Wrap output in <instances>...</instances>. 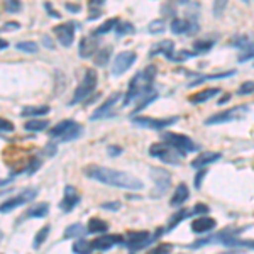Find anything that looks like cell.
Returning a JSON list of instances; mask_svg holds the SVG:
<instances>
[{
    "instance_id": "cell-9",
    "label": "cell",
    "mask_w": 254,
    "mask_h": 254,
    "mask_svg": "<svg viewBox=\"0 0 254 254\" xmlns=\"http://www.w3.org/2000/svg\"><path fill=\"white\" fill-rule=\"evenodd\" d=\"M137 60V55L134 51H122L116 56L112 63V75L121 76L134 64V61Z\"/></svg>"
},
{
    "instance_id": "cell-30",
    "label": "cell",
    "mask_w": 254,
    "mask_h": 254,
    "mask_svg": "<svg viewBox=\"0 0 254 254\" xmlns=\"http://www.w3.org/2000/svg\"><path fill=\"white\" fill-rule=\"evenodd\" d=\"M136 32V27L132 26L130 22H127V20H119L117 26H116V34L119 38H122V36H127V34H134Z\"/></svg>"
},
{
    "instance_id": "cell-54",
    "label": "cell",
    "mask_w": 254,
    "mask_h": 254,
    "mask_svg": "<svg viewBox=\"0 0 254 254\" xmlns=\"http://www.w3.org/2000/svg\"><path fill=\"white\" fill-rule=\"evenodd\" d=\"M43 44L48 49H55V43H53V39H49V36H43Z\"/></svg>"
},
{
    "instance_id": "cell-33",
    "label": "cell",
    "mask_w": 254,
    "mask_h": 254,
    "mask_svg": "<svg viewBox=\"0 0 254 254\" xmlns=\"http://www.w3.org/2000/svg\"><path fill=\"white\" fill-rule=\"evenodd\" d=\"M117 22H119V19H109V20H105L104 24H100V26L97 27L95 29V32H93V34L95 36H102V34H107V32H110L114 29V27L117 26Z\"/></svg>"
},
{
    "instance_id": "cell-27",
    "label": "cell",
    "mask_w": 254,
    "mask_h": 254,
    "mask_svg": "<svg viewBox=\"0 0 254 254\" xmlns=\"http://www.w3.org/2000/svg\"><path fill=\"white\" fill-rule=\"evenodd\" d=\"M110 55H112V48H109V46L107 48H100V49H97L95 58H93V61H95L97 66H104V64L109 63Z\"/></svg>"
},
{
    "instance_id": "cell-18",
    "label": "cell",
    "mask_w": 254,
    "mask_h": 254,
    "mask_svg": "<svg viewBox=\"0 0 254 254\" xmlns=\"http://www.w3.org/2000/svg\"><path fill=\"white\" fill-rule=\"evenodd\" d=\"M175 53V43L171 39H165L161 43L154 44L153 49L149 51V56H156V55H165L166 58H170Z\"/></svg>"
},
{
    "instance_id": "cell-13",
    "label": "cell",
    "mask_w": 254,
    "mask_h": 254,
    "mask_svg": "<svg viewBox=\"0 0 254 254\" xmlns=\"http://www.w3.org/2000/svg\"><path fill=\"white\" fill-rule=\"evenodd\" d=\"M78 202H80V193L76 191V188L73 187V185H66V187H64L63 200L60 202V208H61V210H63V212H71Z\"/></svg>"
},
{
    "instance_id": "cell-60",
    "label": "cell",
    "mask_w": 254,
    "mask_h": 254,
    "mask_svg": "<svg viewBox=\"0 0 254 254\" xmlns=\"http://www.w3.org/2000/svg\"><path fill=\"white\" fill-rule=\"evenodd\" d=\"M12 182L10 178H3V180H0V188H3V187H7L9 183Z\"/></svg>"
},
{
    "instance_id": "cell-10",
    "label": "cell",
    "mask_w": 254,
    "mask_h": 254,
    "mask_svg": "<svg viewBox=\"0 0 254 254\" xmlns=\"http://www.w3.org/2000/svg\"><path fill=\"white\" fill-rule=\"evenodd\" d=\"M178 121V117H168V119H153V117H132V122L136 126L146 127V129H154L161 130L165 127L175 124Z\"/></svg>"
},
{
    "instance_id": "cell-16",
    "label": "cell",
    "mask_w": 254,
    "mask_h": 254,
    "mask_svg": "<svg viewBox=\"0 0 254 254\" xmlns=\"http://www.w3.org/2000/svg\"><path fill=\"white\" fill-rule=\"evenodd\" d=\"M119 100H121V93H112V95L107 98V102H105L104 105H100V107L92 114V117L90 119H92V121H98V119L109 116V110L112 109L116 104H119Z\"/></svg>"
},
{
    "instance_id": "cell-17",
    "label": "cell",
    "mask_w": 254,
    "mask_h": 254,
    "mask_svg": "<svg viewBox=\"0 0 254 254\" xmlns=\"http://www.w3.org/2000/svg\"><path fill=\"white\" fill-rule=\"evenodd\" d=\"M215 225H217L215 219L207 217V215H202V217H198V219H195L193 222H191V231H193L195 234H202V232L212 231Z\"/></svg>"
},
{
    "instance_id": "cell-5",
    "label": "cell",
    "mask_w": 254,
    "mask_h": 254,
    "mask_svg": "<svg viewBox=\"0 0 254 254\" xmlns=\"http://www.w3.org/2000/svg\"><path fill=\"white\" fill-rule=\"evenodd\" d=\"M163 139H165L166 144L173 146L175 149H178L180 153H190V151H196L198 149V144H195L190 137L183 136V134H175V132H165L163 134Z\"/></svg>"
},
{
    "instance_id": "cell-47",
    "label": "cell",
    "mask_w": 254,
    "mask_h": 254,
    "mask_svg": "<svg viewBox=\"0 0 254 254\" xmlns=\"http://www.w3.org/2000/svg\"><path fill=\"white\" fill-rule=\"evenodd\" d=\"M243 51H244V55H243V56H239V61H246V60L253 58V56H254V44L244 46V48H243Z\"/></svg>"
},
{
    "instance_id": "cell-53",
    "label": "cell",
    "mask_w": 254,
    "mask_h": 254,
    "mask_svg": "<svg viewBox=\"0 0 254 254\" xmlns=\"http://www.w3.org/2000/svg\"><path fill=\"white\" fill-rule=\"evenodd\" d=\"M64 7H66V9L69 10V12H73V14H76V12H80V5L78 3H64Z\"/></svg>"
},
{
    "instance_id": "cell-26",
    "label": "cell",
    "mask_w": 254,
    "mask_h": 254,
    "mask_svg": "<svg viewBox=\"0 0 254 254\" xmlns=\"http://www.w3.org/2000/svg\"><path fill=\"white\" fill-rule=\"evenodd\" d=\"M190 29L191 24L187 19H173V22H171V32H175V34H185Z\"/></svg>"
},
{
    "instance_id": "cell-12",
    "label": "cell",
    "mask_w": 254,
    "mask_h": 254,
    "mask_svg": "<svg viewBox=\"0 0 254 254\" xmlns=\"http://www.w3.org/2000/svg\"><path fill=\"white\" fill-rule=\"evenodd\" d=\"M147 81L144 80V76H142V73H137L136 76H134L132 80H130L129 83V90H127V95H126V100H124V105H129L130 100H134V98H137L141 95L142 92L146 90L147 87Z\"/></svg>"
},
{
    "instance_id": "cell-55",
    "label": "cell",
    "mask_w": 254,
    "mask_h": 254,
    "mask_svg": "<svg viewBox=\"0 0 254 254\" xmlns=\"http://www.w3.org/2000/svg\"><path fill=\"white\" fill-rule=\"evenodd\" d=\"M171 249H173L171 244H163V246H159L158 249H154L153 253H168V251H171Z\"/></svg>"
},
{
    "instance_id": "cell-38",
    "label": "cell",
    "mask_w": 254,
    "mask_h": 254,
    "mask_svg": "<svg viewBox=\"0 0 254 254\" xmlns=\"http://www.w3.org/2000/svg\"><path fill=\"white\" fill-rule=\"evenodd\" d=\"M3 9L12 14H17L22 9V2L20 0H3Z\"/></svg>"
},
{
    "instance_id": "cell-25",
    "label": "cell",
    "mask_w": 254,
    "mask_h": 254,
    "mask_svg": "<svg viewBox=\"0 0 254 254\" xmlns=\"http://www.w3.org/2000/svg\"><path fill=\"white\" fill-rule=\"evenodd\" d=\"M87 232H88V229L85 227L83 224H71L66 231H64V237H66V239H71V237L78 239V237H83Z\"/></svg>"
},
{
    "instance_id": "cell-43",
    "label": "cell",
    "mask_w": 254,
    "mask_h": 254,
    "mask_svg": "<svg viewBox=\"0 0 254 254\" xmlns=\"http://www.w3.org/2000/svg\"><path fill=\"white\" fill-rule=\"evenodd\" d=\"M41 163H43V161H41L38 156H32L29 159V166H27V175H34L36 171L41 168Z\"/></svg>"
},
{
    "instance_id": "cell-3",
    "label": "cell",
    "mask_w": 254,
    "mask_h": 254,
    "mask_svg": "<svg viewBox=\"0 0 254 254\" xmlns=\"http://www.w3.org/2000/svg\"><path fill=\"white\" fill-rule=\"evenodd\" d=\"M151 178L154 182V190L151 196L153 198H158V196L165 195L168 190H170V185H171V175L170 171L163 170V168H153L151 170Z\"/></svg>"
},
{
    "instance_id": "cell-35",
    "label": "cell",
    "mask_w": 254,
    "mask_h": 254,
    "mask_svg": "<svg viewBox=\"0 0 254 254\" xmlns=\"http://www.w3.org/2000/svg\"><path fill=\"white\" fill-rule=\"evenodd\" d=\"M49 231H51V225H44V227L41 229L38 234H36V237H34V244H32V248H34V249H39L41 246H43L44 241L48 239Z\"/></svg>"
},
{
    "instance_id": "cell-29",
    "label": "cell",
    "mask_w": 254,
    "mask_h": 254,
    "mask_svg": "<svg viewBox=\"0 0 254 254\" xmlns=\"http://www.w3.org/2000/svg\"><path fill=\"white\" fill-rule=\"evenodd\" d=\"M49 112L48 105H39V107H26L22 109V117H39V116H46Z\"/></svg>"
},
{
    "instance_id": "cell-24",
    "label": "cell",
    "mask_w": 254,
    "mask_h": 254,
    "mask_svg": "<svg viewBox=\"0 0 254 254\" xmlns=\"http://www.w3.org/2000/svg\"><path fill=\"white\" fill-rule=\"evenodd\" d=\"M81 132H83V126L76 124V122H73V124L69 126L66 130H64L63 136H61V141H73V139L80 137Z\"/></svg>"
},
{
    "instance_id": "cell-61",
    "label": "cell",
    "mask_w": 254,
    "mask_h": 254,
    "mask_svg": "<svg viewBox=\"0 0 254 254\" xmlns=\"http://www.w3.org/2000/svg\"><path fill=\"white\" fill-rule=\"evenodd\" d=\"M7 48H9V43L3 41V39H0V51H2V49H7Z\"/></svg>"
},
{
    "instance_id": "cell-48",
    "label": "cell",
    "mask_w": 254,
    "mask_h": 254,
    "mask_svg": "<svg viewBox=\"0 0 254 254\" xmlns=\"http://www.w3.org/2000/svg\"><path fill=\"white\" fill-rule=\"evenodd\" d=\"M208 210H210V208H208L205 203H196V205L193 207V210H191V214L193 215H205Z\"/></svg>"
},
{
    "instance_id": "cell-36",
    "label": "cell",
    "mask_w": 254,
    "mask_h": 254,
    "mask_svg": "<svg viewBox=\"0 0 254 254\" xmlns=\"http://www.w3.org/2000/svg\"><path fill=\"white\" fill-rule=\"evenodd\" d=\"M71 249H73V253H76V254H88L92 251V244L85 239H78L75 244H73Z\"/></svg>"
},
{
    "instance_id": "cell-11",
    "label": "cell",
    "mask_w": 254,
    "mask_h": 254,
    "mask_svg": "<svg viewBox=\"0 0 254 254\" xmlns=\"http://www.w3.org/2000/svg\"><path fill=\"white\" fill-rule=\"evenodd\" d=\"M55 36L60 41L61 46L69 48L75 41V22L69 20V22H63L60 26L55 27Z\"/></svg>"
},
{
    "instance_id": "cell-40",
    "label": "cell",
    "mask_w": 254,
    "mask_h": 254,
    "mask_svg": "<svg viewBox=\"0 0 254 254\" xmlns=\"http://www.w3.org/2000/svg\"><path fill=\"white\" fill-rule=\"evenodd\" d=\"M212 46H214V41H212V39L195 41V44H193V48L196 49V53H207V51H210Z\"/></svg>"
},
{
    "instance_id": "cell-19",
    "label": "cell",
    "mask_w": 254,
    "mask_h": 254,
    "mask_svg": "<svg viewBox=\"0 0 254 254\" xmlns=\"http://www.w3.org/2000/svg\"><path fill=\"white\" fill-rule=\"evenodd\" d=\"M188 196H190V190H188L187 183H180V185L176 187L175 193H173V198L170 200V205H171V207H180V205H183V203L187 202Z\"/></svg>"
},
{
    "instance_id": "cell-1",
    "label": "cell",
    "mask_w": 254,
    "mask_h": 254,
    "mask_svg": "<svg viewBox=\"0 0 254 254\" xmlns=\"http://www.w3.org/2000/svg\"><path fill=\"white\" fill-rule=\"evenodd\" d=\"M85 176L92 180H97L100 183L110 187H119V188H126V190H141L142 182L139 178H136L134 175H129L126 171H117L112 168H105V166H98V165H88L83 168Z\"/></svg>"
},
{
    "instance_id": "cell-2",
    "label": "cell",
    "mask_w": 254,
    "mask_h": 254,
    "mask_svg": "<svg viewBox=\"0 0 254 254\" xmlns=\"http://www.w3.org/2000/svg\"><path fill=\"white\" fill-rule=\"evenodd\" d=\"M95 87H97V71L88 68L87 71H85V76H83V80H81V83L76 87L75 95H73L69 105H76V104H80L81 100H85V98L95 90Z\"/></svg>"
},
{
    "instance_id": "cell-44",
    "label": "cell",
    "mask_w": 254,
    "mask_h": 254,
    "mask_svg": "<svg viewBox=\"0 0 254 254\" xmlns=\"http://www.w3.org/2000/svg\"><path fill=\"white\" fill-rule=\"evenodd\" d=\"M253 92H254V81H244L239 87V90H237L239 95H251Z\"/></svg>"
},
{
    "instance_id": "cell-31",
    "label": "cell",
    "mask_w": 254,
    "mask_h": 254,
    "mask_svg": "<svg viewBox=\"0 0 254 254\" xmlns=\"http://www.w3.org/2000/svg\"><path fill=\"white\" fill-rule=\"evenodd\" d=\"M49 212V205L48 203H38V205H34L32 208L27 210L26 217H38V219H43V217H46Z\"/></svg>"
},
{
    "instance_id": "cell-6",
    "label": "cell",
    "mask_w": 254,
    "mask_h": 254,
    "mask_svg": "<svg viewBox=\"0 0 254 254\" xmlns=\"http://www.w3.org/2000/svg\"><path fill=\"white\" fill-rule=\"evenodd\" d=\"M248 107L246 105H237V107H232L229 110H224V112H219L215 116H212L210 119H207L205 124L207 126H215V124H224V122H231V121H237V119H243V116L248 114Z\"/></svg>"
},
{
    "instance_id": "cell-50",
    "label": "cell",
    "mask_w": 254,
    "mask_h": 254,
    "mask_svg": "<svg viewBox=\"0 0 254 254\" xmlns=\"http://www.w3.org/2000/svg\"><path fill=\"white\" fill-rule=\"evenodd\" d=\"M44 9H46V12H48L49 15H51V17H55V19H60V17H61L58 12L55 10V7H53L49 2H44Z\"/></svg>"
},
{
    "instance_id": "cell-34",
    "label": "cell",
    "mask_w": 254,
    "mask_h": 254,
    "mask_svg": "<svg viewBox=\"0 0 254 254\" xmlns=\"http://www.w3.org/2000/svg\"><path fill=\"white\" fill-rule=\"evenodd\" d=\"M71 124H73V121H61V122H58V124H56L55 127H51L49 134H51L53 137H61V136L64 134V130H66Z\"/></svg>"
},
{
    "instance_id": "cell-49",
    "label": "cell",
    "mask_w": 254,
    "mask_h": 254,
    "mask_svg": "<svg viewBox=\"0 0 254 254\" xmlns=\"http://www.w3.org/2000/svg\"><path fill=\"white\" fill-rule=\"evenodd\" d=\"M100 208L110 210V212H117L119 208H121V202H105V203H102Z\"/></svg>"
},
{
    "instance_id": "cell-45",
    "label": "cell",
    "mask_w": 254,
    "mask_h": 254,
    "mask_svg": "<svg viewBox=\"0 0 254 254\" xmlns=\"http://www.w3.org/2000/svg\"><path fill=\"white\" fill-rule=\"evenodd\" d=\"M14 129L15 127L10 121H7L5 117H0V130H2V132H12Z\"/></svg>"
},
{
    "instance_id": "cell-15",
    "label": "cell",
    "mask_w": 254,
    "mask_h": 254,
    "mask_svg": "<svg viewBox=\"0 0 254 254\" xmlns=\"http://www.w3.org/2000/svg\"><path fill=\"white\" fill-rule=\"evenodd\" d=\"M122 243V237L121 236H104V237H98V239H93L92 243V249H97V251H107L112 246L121 244Z\"/></svg>"
},
{
    "instance_id": "cell-57",
    "label": "cell",
    "mask_w": 254,
    "mask_h": 254,
    "mask_svg": "<svg viewBox=\"0 0 254 254\" xmlns=\"http://www.w3.org/2000/svg\"><path fill=\"white\" fill-rule=\"evenodd\" d=\"M44 153H46V154H51V156H53V154L56 153V146L53 144V142H51V144H48V146H46V149H44Z\"/></svg>"
},
{
    "instance_id": "cell-41",
    "label": "cell",
    "mask_w": 254,
    "mask_h": 254,
    "mask_svg": "<svg viewBox=\"0 0 254 254\" xmlns=\"http://www.w3.org/2000/svg\"><path fill=\"white\" fill-rule=\"evenodd\" d=\"M156 73H158V68L154 66V64H147V66L144 68V71H142V76H144V80L151 85L154 81V76H156Z\"/></svg>"
},
{
    "instance_id": "cell-28",
    "label": "cell",
    "mask_w": 254,
    "mask_h": 254,
    "mask_svg": "<svg viewBox=\"0 0 254 254\" xmlns=\"http://www.w3.org/2000/svg\"><path fill=\"white\" fill-rule=\"evenodd\" d=\"M48 126H49V122L44 121V119H32V121H27L26 124H24V129L31 130V132H39V130L46 129Z\"/></svg>"
},
{
    "instance_id": "cell-42",
    "label": "cell",
    "mask_w": 254,
    "mask_h": 254,
    "mask_svg": "<svg viewBox=\"0 0 254 254\" xmlns=\"http://www.w3.org/2000/svg\"><path fill=\"white\" fill-rule=\"evenodd\" d=\"M195 56V53H187V51H180V53H173V55L170 56V61H175V63H182V61H185V60H190V58H193Z\"/></svg>"
},
{
    "instance_id": "cell-62",
    "label": "cell",
    "mask_w": 254,
    "mask_h": 254,
    "mask_svg": "<svg viewBox=\"0 0 254 254\" xmlns=\"http://www.w3.org/2000/svg\"><path fill=\"white\" fill-rule=\"evenodd\" d=\"M178 2H180V3H187L188 0H178Z\"/></svg>"
},
{
    "instance_id": "cell-39",
    "label": "cell",
    "mask_w": 254,
    "mask_h": 254,
    "mask_svg": "<svg viewBox=\"0 0 254 254\" xmlns=\"http://www.w3.org/2000/svg\"><path fill=\"white\" fill-rule=\"evenodd\" d=\"M165 29H166V26L161 19L153 20V22H149V26H147V31H149L151 34H163Z\"/></svg>"
},
{
    "instance_id": "cell-32",
    "label": "cell",
    "mask_w": 254,
    "mask_h": 254,
    "mask_svg": "<svg viewBox=\"0 0 254 254\" xmlns=\"http://www.w3.org/2000/svg\"><path fill=\"white\" fill-rule=\"evenodd\" d=\"M193 215L191 214V210H178L176 214L170 219V224H168V231H173V229L178 225L180 222H182L183 219H187V217Z\"/></svg>"
},
{
    "instance_id": "cell-46",
    "label": "cell",
    "mask_w": 254,
    "mask_h": 254,
    "mask_svg": "<svg viewBox=\"0 0 254 254\" xmlns=\"http://www.w3.org/2000/svg\"><path fill=\"white\" fill-rule=\"evenodd\" d=\"M229 0H214V12L217 15H220L224 12V9L227 7Z\"/></svg>"
},
{
    "instance_id": "cell-4",
    "label": "cell",
    "mask_w": 254,
    "mask_h": 254,
    "mask_svg": "<svg viewBox=\"0 0 254 254\" xmlns=\"http://www.w3.org/2000/svg\"><path fill=\"white\" fill-rule=\"evenodd\" d=\"M38 193H39V190H36V188H27V190L20 191L19 195L5 200V202L0 205V212H2V214H7V212L14 210V208L24 205V203H29L31 200H34L36 196H38Z\"/></svg>"
},
{
    "instance_id": "cell-58",
    "label": "cell",
    "mask_w": 254,
    "mask_h": 254,
    "mask_svg": "<svg viewBox=\"0 0 254 254\" xmlns=\"http://www.w3.org/2000/svg\"><path fill=\"white\" fill-rule=\"evenodd\" d=\"M3 31H9V29H19V24L17 22H9V24H5V26L2 27Z\"/></svg>"
},
{
    "instance_id": "cell-14",
    "label": "cell",
    "mask_w": 254,
    "mask_h": 254,
    "mask_svg": "<svg viewBox=\"0 0 254 254\" xmlns=\"http://www.w3.org/2000/svg\"><path fill=\"white\" fill-rule=\"evenodd\" d=\"M97 49H98V36L90 34V36H85V38L80 41L78 53L81 58H90L92 55H95Z\"/></svg>"
},
{
    "instance_id": "cell-51",
    "label": "cell",
    "mask_w": 254,
    "mask_h": 254,
    "mask_svg": "<svg viewBox=\"0 0 254 254\" xmlns=\"http://www.w3.org/2000/svg\"><path fill=\"white\" fill-rule=\"evenodd\" d=\"M205 175H207V170H202V168H200V171L195 176V187L196 188L202 187V180H203V176H205Z\"/></svg>"
},
{
    "instance_id": "cell-63",
    "label": "cell",
    "mask_w": 254,
    "mask_h": 254,
    "mask_svg": "<svg viewBox=\"0 0 254 254\" xmlns=\"http://www.w3.org/2000/svg\"><path fill=\"white\" fill-rule=\"evenodd\" d=\"M2 237H3V234H2V231H0V241H2Z\"/></svg>"
},
{
    "instance_id": "cell-21",
    "label": "cell",
    "mask_w": 254,
    "mask_h": 254,
    "mask_svg": "<svg viewBox=\"0 0 254 254\" xmlns=\"http://www.w3.org/2000/svg\"><path fill=\"white\" fill-rule=\"evenodd\" d=\"M220 158H222V153H212V151H207V153L200 154L198 158H195L193 161H191V166H193V168H203V166L210 165V163L219 161Z\"/></svg>"
},
{
    "instance_id": "cell-56",
    "label": "cell",
    "mask_w": 254,
    "mask_h": 254,
    "mask_svg": "<svg viewBox=\"0 0 254 254\" xmlns=\"http://www.w3.org/2000/svg\"><path fill=\"white\" fill-rule=\"evenodd\" d=\"M104 2H105V0H90V2H88L90 10H92V9H97V7H100Z\"/></svg>"
},
{
    "instance_id": "cell-23",
    "label": "cell",
    "mask_w": 254,
    "mask_h": 254,
    "mask_svg": "<svg viewBox=\"0 0 254 254\" xmlns=\"http://www.w3.org/2000/svg\"><path fill=\"white\" fill-rule=\"evenodd\" d=\"M88 232H92V234H100V232H107L109 229V224L105 222V220L98 219V217H93V219L88 220Z\"/></svg>"
},
{
    "instance_id": "cell-59",
    "label": "cell",
    "mask_w": 254,
    "mask_h": 254,
    "mask_svg": "<svg viewBox=\"0 0 254 254\" xmlns=\"http://www.w3.org/2000/svg\"><path fill=\"white\" fill-rule=\"evenodd\" d=\"M229 98H231V95H229V93H225V95H222V98L217 102V105H224L225 102H229Z\"/></svg>"
},
{
    "instance_id": "cell-22",
    "label": "cell",
    "mask_w": 254,
    "mask_h": 254,
    "mask_svg": "<svg viewBox=\"0 0 254 254\" xmlns=\"http://www.w3.org/2000/svg\"><path fill=\"white\" fill-rule=\"evenodd\" d=\"M141 98H139V102H137V105H136V109H134V114L136 112H141L142 109H146L147 105L151 104V102H154L158 98V92L154 88H151V87H146L144 92L141 93Z\"/></svg>"
},
{
    "instance_id": "cell-64",
    "label": "cell",
    "mask_w": 254,
    "mask_h": 254,
    "mask_svg": "<svg viewBox=\"0 0 254 254\" xmlns=\"http://www.w3.org/2000/svg\"><path fill=\"white\" fill-rule=\"evenodd\" d=\"M244 2H249V0H244Z\"/></svg>"
},
{
    "instance_id": "cell-52",
    "label": "cell",
    "mask_w": 254,
    "mask_h": 254,
    "mask_svg": "<svg viewBox=\"0 0 254 254\" xmlns=\"http://www.w3.org/2000/svg\"><path fill=\"white\" fill-rule=\"evenodd\" d=\"M122 153V149H121V147H119V146H109V154H110V156H119V154H121Z\"/></svg>"
},
{
    "instance_id": "cell-8",
    "label": "cell",
    "mask_w": 254,
    "mask_h": 254,
    "mask_svg": "<svg viewBox=\"0 0 254 254\" xmlns=\"http://www.w3.org/2000/svg\"><path fill=\"white\" fill-rule=\"evenodd\" d=\"M173 149H175V147L166 144V142H161V144L156 142V144H151L149 154H151V156H154V158H159L161 161H165V163H170V165H178L180 154H176Z\"/></svg>"
},
{
    "instance_id": "cell-20",
    "label": "cell",
    "mask_w": 254,
    "mask_h": 254,
    "mask_svg": "<svg viewBox=\"0 0 254 254\" xmlns=\"http://www.w3.org/2000/svg\"><path fill=\"white\" fill-rule=\"evenodd\" d=\"M217 93H220V88H205V90H200V92L193 93L188 100H190V104L198 105V104H203V102L210 100V98H214Z\"/></svg>"
},
{
    "instance_id": "cell-7",
    "label": "cell",
    "mask_w": 254,
    "mask_h": 254,
    "mask_svg": "<svg viewBox=\"0 0 254 254\" xmlns=\"http://www.w3.org/2000/svg\"><path fill=\"white\" fill-rule=\"evenodd\" d=\"M161 236V231H156V234L151 236L147 231H141V232H130L129 234V243H127V248L130 249V251H141V249H144L146 246H149L151 243H154L156 241V237Z\"/></svg>"
},
{
    "instance_id": "cell-37",
    "label": "cell",
    "mask_w": 254,
    "mask_h": 254,
    "mask_svg": "<svg viewBox=\"0 0 254 254\" xmlns=\"http://www.w3.org/2000/svg\"><path fill=\"white\" fill-rule=\"evenodd\" d=\"M15 48L24 53H38V44L34 41H20V43L15 44Z\"/></svg>"
}]
</instances>
